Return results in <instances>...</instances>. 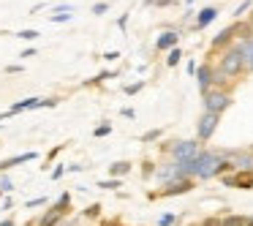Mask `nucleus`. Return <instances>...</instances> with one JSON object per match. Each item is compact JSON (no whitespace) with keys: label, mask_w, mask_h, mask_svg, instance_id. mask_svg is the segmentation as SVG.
Wrapping results in <instances>:
<instances>
[{"label":"nucleus","mask_w":253,"mask_h":226,"mask_svg":"<svg viewBox=\"0 0 253 226\" xmlns=\"http://www.w3.org/2000/svg\"><path fill=\"white\" fill-rule=\"evenodd\" d=\"M248 28H253V25H245V28H242V25H231V28H223L212 41H210V46H212V49H220V46H226V49H229V44L234 41V33H240V30L245 33Z\"/></svg>","instance_id":"39448f33"},{"label":"nucleus","mask_w":253,"mask_h":226,"mask_svg":"<svg viewBox=\"0 0 253 226\" xmlns=\"http://www.w3.org/2000/svg\"><path fill=\"white\" fill-rule=\"evenodd\" d=\"M218 123H220V115H212V112H202L196 123V139L199 142H210L212 134L218 131Z\"/></svg>","instance_id":"20e7f679"},{"label":"nucleus","mask_w":253,"mask_h":226,"mask_svg":"<svg viewBox=\"0 0 253 226\" xmlns=\"http://www.w3.org/2000/svg\"><path fill=\"white\" fill-rule=\"evenodd\" d=\"M226 185H240V188H253V172H248V175H234V177H223Z\"/></svg>","instance_id":"ddd939ff"},{"label":"nucleus","mask_w":253,"mask_h":226,"mask_svg":"<svg viewBox=\"0 0 253 226\" xmlns=\"http://www.w3.org/2000/svg\"><path fill=\"white\" fill-rule=\"evenodd\" d=\"M202 226H220V218H207L202 221Z\"/></svg>","instance_id":"c85d7f7f"},{"label":"nucleus","mask_w":253,"mask_h":226,"mask_svg":"<svg viewBox=\"0 0 253 226\" xmlns=\"http://www.w3.org/2000/svg\"><path fill=\"white\" fill-rule=\"evenodd\" d=\"M39 104H41V98H25V101H19V104L11 106V115H17V112H22V109H36Z\"/></svg>","instance_id":"2eb2a0df"},{"label":"nucleus","mask_w":253,"mask_h":226,"mask_svg":"<svg viewBox=\"0 0 253 226\" xmlns=\"http://www.w3.org/2000/svg\"><path fill=\"white\" fill-rule=\"evenodd\" d=\"M0 120H3V117H0Z\"/></svg>","instance_id":"4c0bfd02"},{"label":"nucleus","mask_w":253,"mask_h":226,"mask_svg":"<svg viewBox=\"0 0 253 226\" xmlns=\"http://www.w3.org/2000/svg\"><path fill=\"white\" fill-rule=\"evenodd\" d=\"M104 57H106V60H117V57H120V52H106Z\"/></svg>","instance_id":"473e14b6"},{"label":"nucleus","mask_w":253,"mask_h":226,"mask_svg":"<svg viewBox=\"0 0 253 226\" xmlns=\"http://www.w3.org/2000/svg\"><path fill=\"white\" fill-rule=\"evenodd\" d=\"M0 193H3V188H0Z\"/></svg>","instance_id":"e433bc0d"},{"label":"nucleus","mask_w":253,"mask_h":226,"mask_svg":"<svg viewBox=\"0 0 253 226\" xmlns=\"http://www.w3.org/2000/svg\"><path fill=\"white\" fill-rule=\"evenodd\" d=\"M19 39H25V41H36V39H39V33H36V30H19Z\"/></svg>","instance_id":"6ab92c4d"},{"label":"nucleus","mask_w":253,"mask_h":226,"mask_svg":"<svg viewBox=\"0 0 253 226\" xmlns=\"http://www.w3.org/2000/svg\"><path fill=\"white\" fill-rule=\"evenodd\" d=\"M202 104H204V112H212V115H223V112L231 106V95L226 93V90L212 88L210 93H204V95H202Z\"/></svg>","instance_id":"7ed1b4c3"},{"label":"nucleus","mask_w":253,"mask_h":226,"mask_svg":"<svg viewBox=\"0 0 253 226\" xmlns=\"http://www.w3.org/2000/svg\"><path fill=\"white\" fill-rule=\"evenodd\" d=\"M223 158H234L231 164H234L237 172H253V155L251 153H223Z\"/></svg>","instance_id":"6e6552de"},{"label":"nucleus","mask_w":253,"mask_h":226,"mask_svg":"<svg viewBox=\"0 0 253 226\" xmlns=\"http://www.w3.org/2000/svg\"><path fill=\"white\" fill-rule=\"evenodd\" d=\"M104 11H109L106 3H95V6H93V14H104Z\"/></svg>","instance_id":"a878e982"},{"label":"nucleus","mask_w":253,"mask_h":226,"mask_svg":"<svg viewBox=\"0 0 253 226\" xmlns=\"http://www.w3.org/2000/svg\"><path fill=\"white\" fill-rule=\"evenodd\" d=\"M220 226H248V215H223Z\"/></svg>","instance_id":"4468645a"},{"label":"nucleus","mask_w":253,"mask_h":226,"mask_svg":"<svg viewBox=\"0 0 253 226\" xmlns=\"http://www.w3.org/2000/svg\"><path fill=\"white\" fill-rule=\"evenodd\" d=\"M226 79H229V77H226V74H223V71H220V68H215V71H212V88H218V90H223V85H226Z\"/></svg>","instance_id":"f3484780"},{"label":"nucleus","mask_w":253,"mask_h":226,"mask_svg":"<svg viewBox=\"0 0 253 226\" xmlns=\"http://www.w3.org/2000/svg\"><path fill=\"white\" fill-rule=\"evenodd\" d=\"M126 172H131V164H128V161H117V164L109 166V175L115 177V180H117L120 175H126Z\"/></svg>","instance_id":"dca6fc26"},{"label":"nucleus","mask_w":253,"mask_h":226,"mask_svg":"<svg viewBox=\"0 0 253 226\" xmlns=\"http://www.w3.org/2000/svg\"><path fill=\"white\" fill-rule=\"evenodd\" d=\"M248 8H251V0H245V3H242V6H237V11H234V17H242V14L248 11Z\"/></svg>","instance_id":"b1692460"},{"label":"nucleus","mask_w":253,"mask_h":226,"mask_svg":"<svg viewBox=\"0 0 253 226\" xmlns=\"http://www.w3.org/2000/svg\"><path fill=\"white\" fill-rule=\"evenodd\" d=\"M68 19H71V14H55L52 22H68Z\"/></svg>","instance_id":"bb28decb"},{"label":"nucleus","mask_w":253,"mask_h":226,"mask_svg":"<svg viewBox=\"0 0 253 226\" xmlns=\"http://www.w3.org/2000/svg\"><path fill=\"white\" fill-rule=\"evenodd\" d=\"M237 46H240L242 57H245V68L253 74V39H245V41H237Z\"/></svg>","instance_id":"9b49d317"},{"label":"nucleus","mask_w":253,"mask_h":226,"mask_svg":"<svg viewBox=\"0 0 253 226\" xmlns=\"http://www.w3.org/2000/svg\"><path fill=\"white\" fill-rule=\"evenodd\" d=\"M191 188H193V180H191V177H182V180L169 182V185L161 191V196H180V193H188Z\"/></svg>","instance_id":"0eeeda50"},{"label":"nucleus","mask_w":253,"mask_h":226,"mask_svg":"<svg viewBox=\"0 0 253 226\" xmlns=\"http://www.w3.org/2000/svg\"><path fill=\"white\" fill-rule=\"evenodd\" d=\"M19 71H22V66H8L6 68V74H19Z\"/></svg>","instance_id":"2f4dec72"},{"label":"nucleus","mask_w":253,"mask_h":226,"mask_svg":"<svg viewBox=\"0 0 253 226\" xmlns=\"http://www.w3.org/2000/svg\"><path fill=\"white\" fill-rule=\"evenodd\" d=\"M158 136H161V131H158V128H153V131H147V134L142 136V142H155Z\"/></svg>","instance_id":"4be33fe9"},{"label":"nucleus","mask_w":253,"mask_h":226,"mask_svg":"<svg viewBox=\"0 0 253 226\" xmlns=\"http://www.w3.org/2000/svg\"><path fill=\"white\" fill-rule=\"evenodd\" d=\"M215 17H218V8H215V6L202 8V11L196 14V25H193V28H196V30H204V28H207V25L212 22Z\"/></svg>","instance_id":"9d476101"},{"label":"nucleus","mask_w":253,"mask_h":226,"mask_svg":"<svg viewBox=\"0 0 253 226\" xmlns=\"http://www.w3.org/2000/svg\"><path fill=\"white\" fill-rule=\"evenodd\" d=\"M144 88V82H133V85H126V93L128 95H136L139 93V90H142Z\"/></svg>","instance_id":"412c9836"},{"label":"nucleus","mask_w":253,"mask_h":226,"mask_svg":"<svg viewBox=\"0 0 253 226\" xmlns=\"http://www.w3.org/2000/svg\"><path fill=\"white\" fill-rule=\"evenodd\" d=\"M106 134H112V126H109V123H104V126H98V128H95V131H93V136H106Z\"/></svg>","instance_id":"aec40b11"},{"label":"nucleus","mask_w":253,"mask_h":226,"mask_svg":"<svg viewBox=\"0 0 253 226\" xmlns=\"http://www.w3.org/2000/svg\"><path fill=\"white\" fill-rule=\"evenodd\" d=\"M39 204H44V199H30L28 207H39Z\"/></svg>","instance_id":"72a5a7b5"},{"label":"nucleus","mask_w":253,"mask_h":226,"mask_svg":"<svg viewBox=\"0 0 253 226\" xmlns=\"http://www.w3.org/2000/svg\"><path fill=\"white\" fill-rule=\"evenodd\" d=\"M166 150L171 153V158H174L177 164H188V161H193L199 153H202V144H199L196 139H182V142L166 144Z\"/></svg>","instance_id":"f03ea898"},{"label":"nucleus","mask_w":253,"mask_h":226,"mask_svg":"<svg viewBox=\"0 0 253 226\" xmlns=\"http://www.w3.org/2000/svg\"><path fill=\"white\" fill-rule=\"evenodd\" d=\"M174 224V215H164V218H158V226H171Z\"/></svg>","instance_id":"393cba45"},{"label":"nucleus","mask_w":253,"mask_h":226,"mask_svg":"<svg viewBox=\"0 0 253 226\" xmlns=\"http://www.w3.org/2000/svg\"><path fill=\"white\" fill-rule=\"evenodd\" d=\"M177 41H180V33H177V30H166V33H161L158 39H155V49H177Z\"/></svg>","instance_id":"1a4fd4ad"},{"label":"nucleus","mask_w":253,"mask_h":226,"mask_svg":"<svg viewBox=\"0 0 253 226\" xmlns=\"http://www.w3.org/2000/svg\"><path fill=\"white\" fill-rule=\"evenodd\" d=\"M98 210H101V207H98V204H93V207H90V210H87V215H90V218H95V215H98Z\"/></svg>","instance_id":"7c9ffc66"},{"label":"nucleus","mask_w":253,"mask_h":226,"mask_svg":"<svg viewBox=\"0 0 253 226\" xmlns=\"http://www.w3.org/2000/svg\"><path fill=\"white\" fill-rule=\"evenodd\" d=\"M180 57H182V52H180V46H177V49H171V52H169V57H166V66L174 68L177 63H180Z\"/></svg>","instance_id":"a211bd4d"},{"label":"nucleus","mask_w":253,"mask_h":226,"mask_svg":"<svg viewBox=\"0 0 253 226\" xmlns=\"http://www.w3.org/2000/svg\"><path fill=\"white\" fill-rule=\"evenodd\" d=\"M98 188H120V180H104L98 182Z\"/></svg>","instance_id":"5701e85b"},{"label":"nucleus","mask_w":253,"mask_h":226,"mask_svg":"<svg viewBox=\"0 0 253 226\" xmlns=\"http://www.w3.org/2000/svg\"><path fill=\"white\" fill-rule=\"evenodd\" d=\"M218 68L226 74V77H240L242 71H248V68H245V57H242L240 46H237V44H231L229 49H223V55H220Z\"/></svg>","instance_id":"f257e3e1"},{"label":"nucleus","mask_w":253,"mask_h":226,"mask_svg":"<svg viewBox=\"0 0 253 226\" xmlns=\"http://www.w3.org/2000/svg\"><path fill=\"white\" fill-rule=\"evenodd\" d=\"M0 188H3V191H11V180H6V177H3V180H0Z\"/></svg>","instance_id":"c756f323"},{"label":"nucleus","mask_w":253,"mask_h":226,"mask_svg":"<svg viewBox=\"0 0 253 226\" xmlns=\"http://www.w3.org/2000/svg\"><path fill=\"white\" fill-rule=\"evenodd\" d=\"M52 177H55V180H60V177H63V166H57V169L52 172Z\"/></svg>","instance_id":"f704fd0d"},{"label":"nucleus","mask_w":253,"mask_h":226,"mask_svg":"<svg viewBox=\"0 0 253 226\" xmlns=\"http://www.w3.org/2000/svg\"><path fill=\"white\" fill-rule=\"evenodd\" d=\"M147 3H153V6H171L174 0H147Z\"/></svg>","instance_id":"cd10ccee"},{"label":"nucleus","mask_w":253,"mask_h":226,"mask_svg":"<svg viewBox=\"0 0 253 226\" xmlns=\"http://www.w3.org/2000/svg\"><path fill=\"white\" fill-rule=\"evenodd\" d=\"M212 71L215 68L210 66V63H202V66L196 68V82H199V93H210L212 90Z\"/></svg>","instance_id":"423d86ee"},{"label":"nucleus","mask_w":253,"mask_h":226,"mask_svg":"<svg viewBox=\"0 0 253 226\" xmlns=\"http://www.w3.org/2000/svg\"><path fill=\"white\" fill-rule=\"evenodd\" d=\"M0 226H17V224H14V221H3Z\"/></svg>","instance_id":"c9c22d12"},{"label":"nucleus","mask_w":253,"mask_h":226,"mask_svg":"<svg viewBox=\"0 0 253 226\" xmlns=\"http://www.w3.org/2000/svg\"><path fill=\"white\" fill-rule=\"evenodd\" d=\"M60 218H63V204L57 202V204H55V207H52V210H46V215H44V218L39 221V226H55V224H57V221H60Z\"/></svg>","instance_id":"f8f14e48"}]
</instances>
